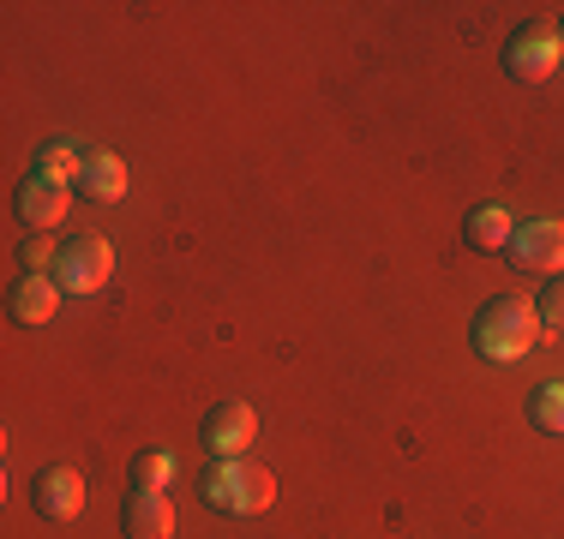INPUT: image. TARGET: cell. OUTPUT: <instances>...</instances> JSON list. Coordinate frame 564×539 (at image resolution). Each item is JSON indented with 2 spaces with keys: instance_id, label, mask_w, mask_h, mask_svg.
I'll list each match as a JSON object with an SVG mask.
<instances>
[{
  "instance_id": "6da1fadb",
  "label": "cell",
  "mask_w": 564,
  "mask_h": 539,
  "mask_svg": "<svg viewBox=\"0 0 564 539\" xmlns=\"http://www.w3.org/2000/svg\"><path fill=\"white\" fill-rule=\"evenodd\" d=\"M468 342H475V354L492 360V366H510V360L534 354V342H541V318H534V300H517V294H492V300L475 312V323H468Z\"/></svg>"
},
{
  "instance_id": "7a4b0ae2",
  "label": "cell",
  "mask_w": 564,
  "mask_h": 539,
  "mask_svg": "<svg viewBox=\"0 0 564 539\" xmlns=\"http://www.w3.org/2000/svg\"><path fill=\"white\" fill-rule=\"evenodd\" d=\"M198 497H205L217 516H259V509L276 504V474L259 462H210L205 480H198Z\"/></svg>"
},
{
  "instance_id": "3957f363",
  "label": "cell",
  "mask_w": 564,
  "mask_h": 539,
  "mask_svg": "<svg viewBox=\"0 0 564 539\" xmlns=\"http://www.w3.org/2000/svg\"><path fill=\"white\" fill-rule=\"evenodd\" d=\"M564 61V36H558V19H529L517 36L505 43V73L517 85H546Z\"/></svg>"
},
{
  "instance_id": "277c9868",
  "label": "cell",
  "mask_w": 564,
  "mask_h": 539,
  "mask_svg": "<svg viewBox=\"0 0 564 539\" xmlns=\"http://www.w3.org/2000/svg\"><path fill=\"white\" fill-rule=\"evenodd\" d=\"M48 276L61 282V294H97V288H109V276H115V246L102 234H78L61 246V258Z\"/></svg>"
},
{
  "instance_id": "5b68a950",
  "label": "cell",
  "mask_w": 564,
  "mask_h": 539,
  "mask_svg": "<svg viewBox=\"0 0 564 539\" xmlns=\"http://www.w3.org/2000/svg\"><path fill=\"white\" fill-rule=\"evenodd\" d=\"M259 438V414H252V402H217V408L205 414V426H198V443L210 450V462H235V455H247V443Z\"/></svg>"
},
{
  "instance_id": "8992f818",
  "label": "cell",
  "mask_w": 564,
  "mask_h": 539,
  "mask_svg": "<svg viewBox=\"0 0 564 539\" xmlns=\"http://www.w3.org/2000/svg\"><path fill=\"white\" fill-rule=\"evenodd\" d=\"M505 258L517 270H534V276H564V222L541 216V222H517Z\"/></svg>"
},
{
  "instance_id": "52a82bcc",
  "label": "cell",
  "mask_w": 564,
  "mask_h": 539,
  "mask_svg": "<svg viewBox=\"0 0 564 539\" xmlns=\"http://www.w3.org/2000/svg\"><path fill=\"white\" fill-rule=\"evenodd\" d=\"M12 210H19V222L31 228V234H48V228L61 222L66 210H73V186L55 180V174H24L19 180V198H12Z\"/></svg>"
},
{
  "instance_id": "ba28073f",
  "label": "cell",
  "mask_w": 564,
  "mask_h": 539,
  "mask_svg": "<svg viewBox=\"0 0 564 539\" xmlns=\"http://www.w3.org/2000/svg\"><path fill=\"white\" fill-rule=\"evenodd\" d=\"M31 509L43 521H73L78 509H85V474L78 468H66V462H55V468H36V480H31Z\"/></svg>"
},
{
  "instance_id": "9c48e42d",
  "label": "cell",
  "mask_w": 564,
  "mask_h": 539,
  "mask_svg": "<svg viewBox=\"0 0 564 539\" xmlns=\"http://www.w3.org/2000/svg\"><path fill=\"white\" fill-rule=\"evenodd\" d=\"M61 282L48 276V270H24L19 282H12V294H7V312H12V323H24V330H36V323H48L61 312Z\"/></svg>"
},
{
  "instance_id": "30bf717a",
  "label": "cell",
  "mask_w": 564,
  "mask_h": 539,
  "mask_svg": "<svg viewBox=\"0 0 564 539\" xmlns=\"http://www.w3.org/2000/svg\"><path fill=\"white\" fill-rule=\"evenodd\" d=\"M120 534H127V539H169V534H174V504H169V492L127 485V497H120Z\"/></svg>"
},
{
  "instance_id": "8fae6325",
  "label": "cell",
  "mask_w": 564,
  "mask_h": 539,
  "mask_svg": "<svg viewBox=\"0 0 564 539\" xmlns=\"http://www.w3.org/2000/svg\"><path fill=\"white\" fill-rule=\"evenodd\" d=\"M78 186H85L90 205H115V198H127V162H120L115 151H90Z\"/></svg>"
},
{
  "instance_id": "7c38bea8",
  "label": "cell",
  "mask_w": 564,
  "mask_h": 539,
  "mask_svg": "<svg viewBox=\"0 0 564 539\" xmlns=\"http://www.w3.org/2000/svg\"><path fill=\"white\" fill-rule=\"evenodd\" d=\"M510 234H517V222H510L505 205H480V210L463 222V240H468L475 252H505Z\"/></svg>"
},
{
  "instance_id": "4fadbf2b",
  "label": "cell",
  "mask_w": 564,
  "mask_h": 539,
  "mask_svg": "<svg viewBox=\"0 0 564 539\" xmlns=\"http://www.w3.org/2000/svg\"><path fill=\"white\" fill-rule=\"evenodd\" d=\"M85 144H73V139H48L43 151H36V174H55V180L66 186H78V174H85Z\"/></svg>"
},
{
  "instance_id": "5bb4252c",
  "label": "cell",
  "mask_w": 564,
  "mask_h": 539,
  "mask_svg": "<svg viewBox=\"0 0 564 539\" xmlns=\"http://www.w3.org/2000/svg\"><path fill=\"white\" fill-rule=\"evenodd\" d=\"M529 426L546 438H564V384H534L529 389Z\"/></svg>"
},
{
  "instance_id": "9a60e30c",
  "label": "cell",
  "mask_w": 564,
  "mask_h": 539,
  "mask_svg": "<svg viewBox=\"0 0 564 539\" xmlns=\"http://www.w3.org/2000/svg\"><path fill=\"white\" fill-rule=\"evenodd\" d=\"M174 480V455L169 450H139L127 468V485H144V492H169Z\"/></svg>"
},
{
  "instance_id": "2e32d148",
  "label": "cell",
  "mask_w": 564,
  "mask_h": 539,
  "mask_svg": "<svg viewBox=\"0 0 564 539\" xmlns=\"http://www.w3.org/2000/svg\"><path fill=\"white\" fill-rule=\"evenodd\" d=\"M534 318L541 330H564V276H546V288L534 294Z\"/></svg>"
},
{
  "instance_id": "e0dca14e",
  "label": "cell",
  "mask_w": 564,
  "mask_h": 539,
  "mask_svg": "<svg viewBox=\"0 0 564 539\" xmlns=\"http://www.w3.org/2000/svg\"><path fill=\"white\" fill-rule=\"evenodd\" d=\"M19 258H24V270H55L61 246H55V240H48V234H31V240H24V246H19Z\"/></svg>"
},
{
  "instance_id": "ac0fdd59",
  "label": "cell",
  "mask_w": 564,
  "mask_h": 539,
  "mask_svg": "<svg viewBox=\"0 0 564 539\" xmlns=\"http://www.w3.org/2000/svg\"><path fill=\"white\" fill-rule=\"evenodd\" d=\"M558 36H564V19H558Z\"/></svg>"
}]
</instances>
